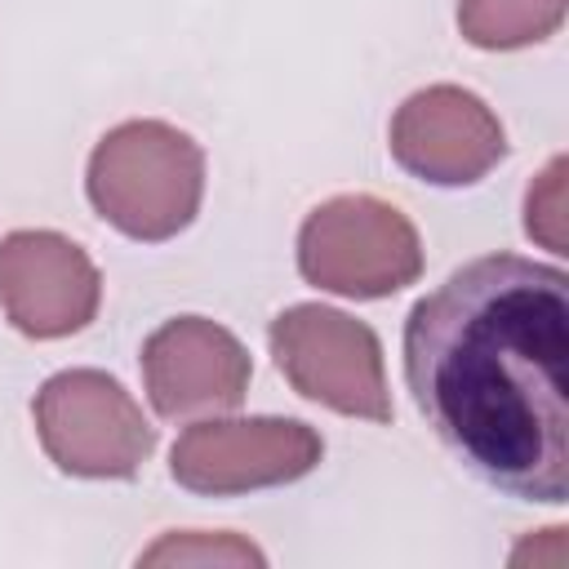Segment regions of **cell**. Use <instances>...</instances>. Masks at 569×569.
<instances>
[{
    "label": "cell",
    "mask_w": 569,
    "mask_h": 569,
    "mask_svg": "<svg viewBox=\"0 0 569 569\" xmlns=\"http://www.w3.org/2000/svg\"><path fill=\"white\" fill-rule=\"evenodd\" d=\"M405 382L440 445L489 489L569 493V276L520 253L458 267L405 320Z\"/></svg>",
    "instance_id": "obj_1"
},
{
    "label": "cell",
    "mask_w": 569,
    "mask_h": 569,
    "mask_svg": "<svg viewBox=\"0 0 569 569\" xmlns=\"http://www.w3.org/2000/svg\"><path fill=\"white\" fill-rule=\"evenodd\" d=\"M89 200L129 240H173L204 196V151L164 120H124L89 156Z\"/></svg>",
    "instance_id": "obj_2"
},
{
    "label": "cell",
    "mask_w": 569,
    "mask_h": 569,
    "mask_svg": "<svg viewBox=\"0 0 569 569\" xmlns=\"http://www.w3.org/2000/svg\"><path fill=\"white\" fill-rule=\"evenodd\" d=\"M298 271L307 284L342 298H391L422 276V240L396 204L333 196L298 231Z\"/></svg>",
    "instance_id": "obj_3"
},
{
    "label": "cell",
    "mask_w": 569,
    "mask_h": 569,
    "mask_svg": "<svg viewBox=\"0 0 569 569\" xmlns=\"http://www.w3.org/2000/svg\"><path fill=\"white\" fill-rule=\"evenodd\" d=\"M31 413L49 462L80 480H129L156 449V427L102 369L53 373L36 391Z\"/></svg>",
    "instance_id": "obj_4"
},
{
    "label": "cell",
    "mask_w": 569,
    "mask_h": 569,
    "mask_svg": "<svg viewBox=\"0 0 569 569\" xmlns=\"http://www.w3.org/2000/svg\"><path fill=\"white\" fill-rule=\"evenodd\" d=\"M267 342L298 396L347 418H369V422L391 418L382 342L365 320L338 307L298 302L271 320Z\"/></svg>",
    "instance_id": "obj_5"
},
{
    "label": "cell",
    "mask_w": 569,
    "mask_h": 569,
    "mask_svg": "<svg viewBox=\"0 0 569 569\" xmlns=\"http://www.w3.org/2000/svg\"><path fill=\"white\" fill-rule=\"evenodd\" d=\"M320 458L325 440L302 418H204L178 436L169 471L191 493L231 498L293 485L316 471Z\"/></svg>",
    "instance_id": "obj_6"
},
{
    "label": "cell",
    "mask_w": 569,
    "mask_h": 569,
    "mask_svg": "<svg viewBox=\"0 0 569 569\" xmlns=\"http://www.w3.org/2000/svg\"><path fill=\"white\" fill-rule=\"evenodd\" d=\"M391 156L431 187H471L507 156V133L471 89L427 84L391 116Z\"/></svg>",
    "instance_id": "obj_7"
},
{
    "label": "cell",
    "mask_w": 569,
    "mask_h": 569,
    "mask_svg": "<svg viewBox=\"0 0 569 569\" xmlns=\"http://www.w3.org/2000/svg\"><path fill=\"white\" fill-rule=\"evenodd\" d=\"M102 302V276L89 253L58 231L0 236V307L36 342L80 333Z\"/></svg>",
    "instance_id": "obj_8"
},
{
    "label": "cell",
    "mask_w": 569,
    "mask_h": 569,
    "mask_svg": "<svg viewBox=\"0 0 569 569\" xmlns=\"http://www.w3.org/2000/svg\"><path fill=\"white\" fill-rule=\"evenodd\" d=\"M253 378L240 338L204 316L164 320L142 342V387L160 418L191 422L204 413H227L244 400Z\"/></svg>",
    "instance_id": "obj_9"
},
{
    "label": "cell",
    "mask_w": 569,
    "mask_h": 569,
    "mask_svg": "<svg viewBox=\"0 0 569 569\" xmlns=\"http://www.w3.org/2000/svg\"><path fill=\"white\" fill-rule=\"evenodd\" d=\"M565 0H458V31L476 49H525L556 36Z\"/></svg>",
    "instance_id": "obj_10"
},
{
    "label": "cell",
    "mask_w": 569,
    "mask_h": 569,
    "mask_svg": "<svg viewBox=\"0 0 569 569\" xmlns=\"http://www.w3.org/2000/svg\"><path fill=\"white\" fill-rule=\"evenodd\" d=\"M525 231L547 244V249H565V156H556L529 187L525 196Z\"/></svg>",
    "instance_id": "obj_11"
},
{
    "label": "cell",
    "mask_w": 569,
    "mask_h": 569,
    "mask_svg": "<svg viewBox=\"0 0 569 569\" xmlns=\"http://www.w3.org/2000/svg\"><path fill=\"white\" fill-rule=\"evenodd\" d=\"M164 560H178V565H191V560H213V565H262V551L258 547H249V542H240V538H231V533H218V538H209V533H182V538H164V542H156L147 556H142V565H164Z\"/></svg>",
    "instance_id": "obj_12"
}]
</instances>
